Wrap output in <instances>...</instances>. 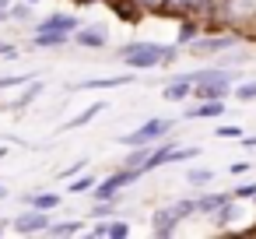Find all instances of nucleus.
Returning a JSON list of instances; mask_svg holds the SVG:
<instances>
[{"instance_id": "nucleus-1", "label": "nucleus", "mask_w": 256, "mask_h": 239, "mask_svg": "<svg viewBox=\"0 0 256 239\" xmlns=\"http://www.w3.org/2000/svg\"><path fill=\"white\" fill-rule=\"evenodd\" d=\"M120 57L134 71H151V67L168 64V46H162V43H130Z\"/></svg>"}, {"instance_id": "nucleus-2", "label": "nucleus", "mask_w": 256, "mask_h": 239, "mask_svg": "<svg viewBox=\"0 0 256 239\" xmlns=\"http://www.w3.org/2000/svg\"><path fill=\"white\" fill-rule=\"evenodd\" d=\"M172 127H176V120H172V116H154V120L140 123L134 134H123V137H120V144H126V148H137V144H154V141H162Z\"/></svg>"}, {"instance_id": "nucleus-3", "label": "nucleus", "mask_w": 256, "mask_h": 239, "mask_svg": "<svg viewBox=\"0 0 256 239\" xmlns=\"http://www.w3.org/2000/svg\"><path fill=\"white\" fill-rule=\"evenodd\" d=\"M144 172L140 169H130V165H123V169H116V172H109L102 183H95V200H112L123 186H130V183H137Z\"/></svg>"}, {"instance_id": "nucleus-4", "label": "nucleus", "mask_w": 256, "mask_h": 239, "mask_svg": "<svg viewBox=\"0 0 256 239\" xmlns=\"http://www.w3.org/2000/svg\"><path fill=\"white\" fill-rule=\"evenodd\" d=\"M50 214L46 211H39V207H28L22 218H14V232H22V235H32V232H50Z\"/></svg>"}, {"instance_id": "nucleus-5", "label": "nucleus", "mask_w": 256, "mask_h": 239, "mask_svg": "<svg viewBox=\"0 0 256 239\" xmlns=\"http://www.w3.org/2000/svg\"><path fill=\"white\" fill-rule=\"evenodd\" d=\"M179 221H182V214H179V207L172 204V207H158L154 211V218H151V232L162 239V235H172L176 228H179Z\"/></svg>"}, {"instance_id": "nucleus-6", "label": "nucleus", "mask_w": 256, "mask_h": 239, "mask_svg": "<svg viewBox=\"0 0 256 239\" xmlns=\"http://www.w3.org/2000/svg\"><path fill=\"white\" fill-rule=\"evenodd\" d=\"M224 99H204L200 106H186L182 109V120H218L224 113Z\"/></svg>"}, {"instance_id": "nucleus-7", "label": "nucleus", "mask_w": 256, "mask_h": 239, "mask_svg": "<svg viewBox=\"0 0 256 239\" xmlns=\"http://www.w3.org/2000/svg\"><path fill=\"white\" fill-rule=\"evenodd\" d=\"M36 32H78V18H70V15H50V18H42L39 25H36Z\"/></svg>"}, {"instance_id": "nucleus-8", "label": "nucleus", "mask_w": 256, "mask_h": 239, "mask_svg": "<svg viewBox=\"0 0 256 239\" xmlns=\"http://www.w3.org/2000/svg\"><path fill=\"white\" fill-rule=\"evenodd\" d=\"M74 36L70 32H36L32 36V46L36 50H60V46H67Z\"/></svg>"}, {"instance_id": "nucleus-9", "label": "nucleus", "mask_w": 256, "mask_h": 239, "mask_svg": "<svg viewBox=\"0 0 256 239\" xmlns=\"http://www.w3.org/2000/svg\"><path fill=\"white\" fill-rule=\"evenodd\" d=\"M74 43H78L81 50H102V46L109 43V36H106L102 29H78V32H74Z\"/></svg>"}, {"instance_id": "nucleus-10", "label": "nucleus", "mask_w": 256, "mask_h": 239, "mask_svg": "<svg viewBox=\"0 0 256 239\" xmlns=\"http://www.w3.org/2000/svg\"><path fill=\"white\" fill-rule=\"evenodd\" d=\"M235 43H238L235 36H210V39H196L193 53H221V50H232Z\"/></svg>"}, {"instance_id": "nucleus-11", "label": "nucleus", "mask_w": 256, "mask_h": 239, "mask_svg": "<svg viewBox=\"0 0 256 239\" xmlns=\"http://www.w3.org/2000/svg\"><path fill=\"white\" fill-rule=\"evenodd\" d=\"M190 95H193V81H190L186 74H179L176 81L165 85V99H168V102H182V99H190Z\"/></svg>"}, {"instance_id": "nucleus-12", "label": "nucleus", "mask_w": 256, "mask_h": 239, "mask_svg": "<svg viewBox=\"0 0 256 239\" xmlns=\"http://www.w3.org/2000/svg\"><path fill=\"white\" fill-rule=\"evenodd\" d=\"M235 193H204V197H196V214H214L224 200H232Z\"/></svg>"}, {"instance_id": "nucleus-13", "label": "nucleus", "mask_w": 256, "mask_h": 239, "mask_svg": "<svg viewBox=\"0 0 256 239\" xmlns=\"http://www.w3.org/2000/svg\"><path fill=\"white\" fill-rule=\"evenodd\" d=\"M130 81H134V78H95V81H78L74 88H78V92H84V88H88V92H92V88L102 92V88H120V85H130Z\"/></svg>"}, {"instance_id": "nucleus-14", "label": "nucleus", "mask_w": 256, "mask_h": 239, "mask_svg": "<svg viewBox=\"0 0 256 239\" xmlns=\"http://www.w3.org/2000/svg\"><path fill=\"white\" fill-rule=\"evenodd\" d=\"M102 109H106V102H92V106H88L84 113H78L74 120H67V123H64L60 130H74V127H84V123H92V120H95V116H98Z\"/></svg>"}, {"instance_id": "nucleus-15", "label": "nucleus", "mask_w": 256, "mask_h": 239, "mask_svg": "<svg viewBox=\"0 0 256 239\" xmlns=\"http://www.w3.org/2000/svg\"><path fill=\"white\" fill-rule=\"evenodd\" d=\"M25 204L28 207H39V211H53L60 204V193H32V197H25Z\"/></svg>"}, {"instance_id": "nucleus-16", "label": "nucleus", "mask_w": 256, "mask_h": 239, "mask_svg": "<svg viewBox=\"0 0 256 239\" xmlns=\"http://www.w3.org/2000/svg\"><path fill=\"white\" fill-rule=\"evenodd\" d=\"M235 214H238V211H235V197H232V200H224L210 218H214V225H218V228H224V225H232V218H235Z\"/></svg>"}, {"instance_id": "nucleus-17", "label": "nucleus", "mask_w": 256, "mask_h": 239, "mask_svg": "<svg viewBox=\"0 0 256 239\" xmlns=\"http://www.w3.org/2000/svg\"><path fill=\"white\" fill-rule=\"evenodd\" d=\"M39 92H42V81H36V78H32V81H28V88L22 92V99H18V102H11V109H25V106H32Z\"/></svg>"}, {"instance_id": "nucleus-18", "label": "nucleus", "mask_w": 256, "mask_h": 239, "mask_svg": "<svg viewBox=\"0 0 256 239\" xmlns=\"http://www.w3.org/2000/svg\"><path fill=\"white\" fill-rule=\"evenodd\" d=\"M78 232H84L81 221H56V225H50V235H78Z\"/></svg>"}, {"instance_id": "nucleus-19", "label": "nucleus", "mask_w": 256, "mask_h": 239, "mask_svg": "<svg viewBox=\"0 0 256 239\" xmlns=\"http://www.w3.org/2000/svg\"><path fill=\"white\" fill-rule=\"evenodd\" d=\"M32 8H36V4H28V0H18V4H11V8H8V18H14V22H28Z\"/></svg>"}, {"instance_id": "nucleus-20", "label": "nucleus", "mask_w": 256, "mask_h": 239, "mask_svg": "<svg viewBox=\"0 0 256 239\" xmlns=\"http://www.w3.org/2000/svg\"><path fill=\"white\" fill-rule=\"evenodd\" d=\"M200 39V25L196 22H182L179 25V43H196Z\"/></svg>"}, {"instance_id": "nucleus-21", "label": "nucleus", "mask_w": 256, "mask_h": 239, "mask_svg": "<svg viewBox=\"0 0 256 239\" xmlns=\"http://www.w3.org/2000/svg\"><path fill=\"white\" fill-rule=\"evenodd\" d=\"M186 179H190V186H207V183L214 179V172H210V169H190Z\"/></svg>"}, {"instance_id": "nucleus-22", "label": "nucleus", "mask_w": 256, "mask_h": 239, "mask_svg": "<svg viewBox=\"0 0 256 239\" xmlns=\"http://www.w3.org/2000/svg\"><path fill=\"white\" fill-rule=\"evenodd\" d=\"M92 186H95V176H88V172H81V179L74 176L67 190H70V193H84V190H92Z\"/></svg>"}, {"instance_id": "nucleus-23", "label": "nucleus", "mask_w": 256, "mask_h": 239, "mask_svg": "<svg viewBox=\"0 0 256 239\" xmlns=\"http://www.w3.org/2000/svg\"><path fill=\"white\" fill-rule=\"evenodd\" d=\"M112 211H116V197L112 200H95V207H92V218H112Z\"/></svg>"}, {"instance_id": "nucleus-24", "label": "nucleus", "mask_w": 256, "mask_h": 239, "mask_svg": "<svg viewBox=\"0 0 256 239\" xmlns=\"http://www.w3.org/2000/svg\"><path fill=\"white\" fill-rule=\"evenodd\" d=\"M235 99H242V102H249V99H256V81H246V85H235Z\"/></svg>"}, {"instance_id": "nucleus-25", "label": "nucleus", "mask_w": 256, "mask_h": 239, "mask_svg": "<svg viewBox=\"0 0 256 239\" xmlns=\"http://www.w3.org/2000/svg\"><path fill=\"white\" fill-rule=\"evenodd\" d=\"M182 4H186V11H193V15H200V11H210V8L218 4V0H182Z\"/></svg>"}, {"instance_id": "nucleus-26", "label": "nucleus", "mask_w": 256, "mask_h": 239, "mask_svg": "<svg viewBox=\"0 0 256 239\" xmlns=\"http://www.w3.org/2000/svg\"><path fill=\"white\" fill-rule=\"evenodd\" d=\"M126 235H130L126 221H109V239H126Z\"/></svg>"}, {"instance_id": "nucleus-27", "label": "nucleus", "mask_w": 256, "mask_h": 239, "mask_svg": "<svg viewBox=\"0 0 256 239\" xmlns=\"http://www.w3.org/2000/svg\"><path fill=\"white\" fill-rule=\"evenodd\" d=\"M232 193H235V200H252V197H256V183H242V186H235Z\"/></svg>"}, {"instance_id": "nucleus-28", "label": "nucleus", "mask_w": 256, "mask_h": 239, "mask_svg": "<svg viewBox=\"0 0 256 239\" xmlns=\"http://www.w3.org/2000/svg\"><path fill=\"white\" fill-rule=\"evenodd\" d=\"M218 137H224V141H238L242 130H238L235 123H224V127H218Z\"/></svg>"}, {"instance_id": "nucleus-29", "label": "nucleus", "mask_w": 256, "mask_h": 239, "mask_svg": "<svg viewBox=\"0 0 256 239\" xmlns=\"http://www.w3.org/2000/svg\"><path fill=\"white\" fill-rule=\"evenodd\" d=\"M25 81H32V78H25V74H11V78H0V88H14V85H25Z\"/></svg>"}, {"instance_id": "nucleus-30", "label": "nucleus", "mask_w": 256, "mask_h": 239, "mask_svg": "<svg viewBox=\"0 0 256 239\" xmlns=\"http://www.w3.org/2000/svg\"><path fill=\"white\" fill-rule=\"evenodd\" d=\"M0 57H4V60H14V57H18V50H14L11 43H0Z\"/></svg>"}, {"instance_id": "nucleus-31", "label": "nucleus", "mask_w": 256, "mask_h": 239, "mask_svg": "<svg viewBox=\"0 0 256 239\" xmlns=\"http://www.w3.org/2000/svg\"><path fill=\"white\" fill-rule=\"evenodd\" d=\"M81 169H84V158H81V162H74L70 169H64V179H74V176H78Z\"/></svg>"}, {"instance_id": "nucleus-32", "label": "nucleus", "mask_w": 256, "mask_h": 239, "mask_svg": "<svg viewBox=\"0 0 256 239\" xmlns=\"http://www.w3.org/2000/svg\"><path fill=\"white\" fill-rule=\"evenodd\" d=\"M92 235H109V221H98V225H92Z\"/></svg>"}, {"instance_id": "nucleus-33", "label": "nucleus", "mask_w": 256, "mask_h": 239, "mask_svg": "<svg viewBox=\"0 0 256 239\" xmlns=\"http://www.w3.org/2000/svg\"><path fill=\"white\" fill-rule=\"evenodd\" d=\"M246 169H249V162H235V165H232V172H235V176H242Z\"/></svg>"}, {"instance_id": "nucleus-34", "label": "nucleus", "mask_w": 256, "mask_h": 239, "mask_svg": "<svg viewBox=\"0 0 256 239\" xmlns=\"http://www.w3.org/2000/svg\"><path fill=\"white\" fill-rule=\"evenodd\" d=\"M242 144L246 148H256V137H242Z\"/></svg>"}, {"instance_id": "nucleus-35", "label": "nucleus", "mask_w": 256, "mask_h": 239, "mask_svg": "<svg viewBox=\"0 0 256 239\" xmlns=\"http://www.w3.org/2000/svg\"><path fill=\"white\" fill-rule=\"evenodd\" d=\"M8 8H11V0H0V11H4V15H8Z\"/></svg>"}, {"instance_id": "nucleus-36", "label": "nucleus", "mask_w": 256, "mask_h": 239, "mask_svg": "<svg viewBox=\"0 0 256 239\" xmlns=\"http://www.w3.org/2000/svg\"><path fill=\"white\" fill-rule=\"evenodd\" d=\"M4 197H8V190H4V186H0V200H4Z\"/></svg>"}, {"instance_id": "nucleus-37", "label": "nucleus", "mask_w": 256, "mask_h": 239, "mask_svg": "<svg viewBox=\"0 0 256 239\" xmlns=\"http://www.w3.org/2000/svg\"><path fill=\"white\" fill-rule=\"evenodd\" d=\"M4 18H8V15H4V11H0V22H4Z\"/></svg>"}, {"instance_id": "nucleus-38", "label": "nucleus", "mask_w": 256, "mask_h": 239, "mask_svg": "<svg viewBox=\"0 0 256 239\" xmlns=\"http://www.w3.org/2000/svg\"><path fill=\"white\" fill-rule=\"evenodd\" d=\"M28 4H39V0H28Z\"/></svg>"}, {"instance_id": "nucleus-39", "label": "nucleus", "mask_w": 256, "mask_h": 239, "mask_svg": "<svg viewBox=\"0 0 256 239\" xmlns=\"http://www.w3.org/2000/svg\"><path fill=\"white\" fill-rule=\"evenodd\" d=\"M0 232H4V225H0Z\"/></svg>"}, {"instance_id": "nucleus-40", "label": "nucleus", "mask_w": 256, "mask_h": 239, "mask_svg": "<svg viewBox=\"0 0 256 239\" xmlns=\"http://www.w3.org/2000/svg\"><path fill=\"white\" fill-rule=\"evenodd\" d=\"M252 200H256V197H252Z\"/></svg>"}]
</instances>
